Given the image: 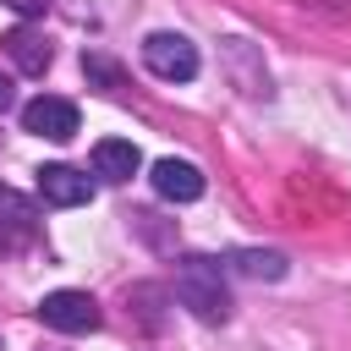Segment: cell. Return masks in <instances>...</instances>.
I'll list each match as a JSON object with an SVG mask.
<instances>
[{
    "label": "cell",
    "mask_w": 351,
    "mask_h": 351,
    "mask_svg": "<svg viewBox=\"0 0 351 351\" xmlns=\"http://www.w3.org/2000/svg\"><path fill=\"white\" fill-rule=\"evenodd\" d=\"M22 126L38 132V137H49V143H66V137H77V104L55 99V93H38V99L22 104Z\"/></svg>",
    "instance_id": "277c9868"
},
{
    "label": "cell",
    "mask_w": 351,
    "mask_h": 351,
    "mask_svg": "<svg viewBox=\"0 0 351 351\" xmlns=\"http://www.w3.org/2000/svg\"><path fill=\"white\" fill-rule=\"evenodd\" d=\"M137 165H143V154L132 143H121V137H104L93 148V176H104V181H132Z\"/></svg>",
    "instance_id": "9c48e42d"
},
{
    "label": "cell",
    "mask_w": 351,
    "mask_h": 351,
    "mask_svg": "<svg viewBox=\"0 0 351 351\" xmlns=\"http://www.w3.org/2000/svg\"><path fill=\"white\" fill-rule=\"evenodd\" d=\"M225 269H236V274H247V280H280V274H285V258H280V252L241 247V252H230V258H225Z\"/></svg>",
    "instance_id": "30bf717a"
},
{
    "label": "cell",
    "mask_w": 351,
    "mask_h": 351,
    "mask_svg": "<svg viewBox=\"0 0 351 351\" xmlns=\"http://www.w3.org/2000/svg\"><path fill=\"white\" fill-rule=\"evenodd\" d=\"M0 44H5V55L16 60V71H27V77H44V71H49V44H44V33H33V27H11Z\"/></svg>",
    "instance_id": "ba28073f"
},
{
    "label": "cell",
    "mask_w": 351,
    "mask_h": 351,
    "mask_svg": "<svg viewBox=\"0 0 351 351\" xmlns=\"http://www.w3.org/2000/svg\"><path fill=\"white\" fill-rule=\"evenodd\" d=\"M16 104V93H11V77H0V110H11Z\"/></svg>",
    "instance_id": "5bb4252c"
},
{
    "label": "cell",
    "mask_w": 351,
    "mask_h": 351,
    "mask_svg": "<svg viewBox=\"0 0 351 351\" xmlns=\"http://www.w3.org/2000/svg\"><path fill=\"white\" fill-rule=\"evenodd\" d=\"M176 296H181V307H192V318L225 324V318H230L225 263H219V258H181V269H176Z\"/></svg>",
    "instance_id": "6da1fadb"
},
{
    "label": "cell",
    "mask_w": 351,
    "mask_h": 351,
    "mask_svg": "<svg viewBox=\"0 0 351 351\" xmlns=\"http://www.w3.org/2000/svg\"><path fill=\"white\" fill-rule=\"evenodd\" d=\"M313 11H324V16H351V0H307Z\"/></svg>",
    "instance_id": "7c38bea8"
},
{
    "label": "cell",
    "mask_w": 351,
    "mask_h": 351,
    "mask_svg": "<svg viewBox=\"0 0 351 351\" xmlns=\"http://www.w3.org/2000/svg\"><path fill=\"white\" fill-rule=\"evenodd\" d=\"M82 71H88L93 82H104V88H121V66H110L104 55H82Z\"/></svg>",
    "instance_id": "8fae6325"
},
{
    "label": "cell",
    "mask_w": 351,
    "mask_h": 351,
    "mask_svg": "<svg viewBox=\"0 0 351 351\" xmlns=\"http://www.w3.org/2000/svg\"><path fill=\"white\" fill-rule=\"evenodd\" d=\"M33 241H38V208H33L22 192L0 186V252L33 247Z\"/></svg>",
    "instance_id": "5b68a950"
},
{
    "label": "cell",
    "mask_w": 351,
    "mask_h": 351,
    "mask_svg": "<svg viewBox=\"0 0 351 351\" xmlns=\"http://www.w3.org/2000/svg\"><path fill=\"white\" fill-rule=\"evenodd\" d=\"M5 5H11L16 16H44V5H49V0H5Z\"/></svg>",
    "instance_id": "4fadbf2b"
},
{
    "label": "cell",
    "mask_w": 351,
    "mask_h": 351,
    "mask_svg": "<svg viewBox=\"0 0 351 351\" xmlns=\"http://www.w3.org/2000/svg\"><path fill=\"white\" fill-rule=\"evenodd\" d=\"M88 192H93V181L71 165H44L38 170V197L55 203V208H77V203H88Z\"/></svg>",
    "instance_id": "8992f818"
},
{
    "label": "cell",
    "mask_w": 351,
    "mask_h": 351,
    "mask_svg": "<svg viewBox=\"0 0 351 351\" xmlns=\"http://www.w3.org/2000/svg\"><path fill=\"white\" fill-rule=\"evenodd\" d=\"M38 318L60 335H88V329H99V302L88 291H49L38 302Z\"/></svg>",
    "instance_id": "3957f363"
},
{
    "label": "cell",
    "mask_w": 351,
    "mask_h": 351,
    "mask_svg": "<svg viewBox=\"0 0 351 351\" xmlns=\"http://www.w3.org/2000/svg\"><path fill=\"white\" fill-rule=\"evenodd\" d=\"M154 192L170 197V203H197L203 197V170L186 165V159H159L154 165Z\"/></svg>",
    "instance_id": "52a82bcc"
},
{
    "label": "cell",
    "mask_w": 351,
    "mask_h": 351,
    "mask_svg": "<svg viewBox=\"0 0 351 351\" xmlns=\"http://www.w3.org/2000/svg\"><path fill=\"white\" fill-rule=\"evenodd\" d=\"M143 66L159 82H192L197 77V44L186 33H148L143 38Z\"/></svg>",
    "instance_id": "7a4b0ae2"
}]
</instances>
